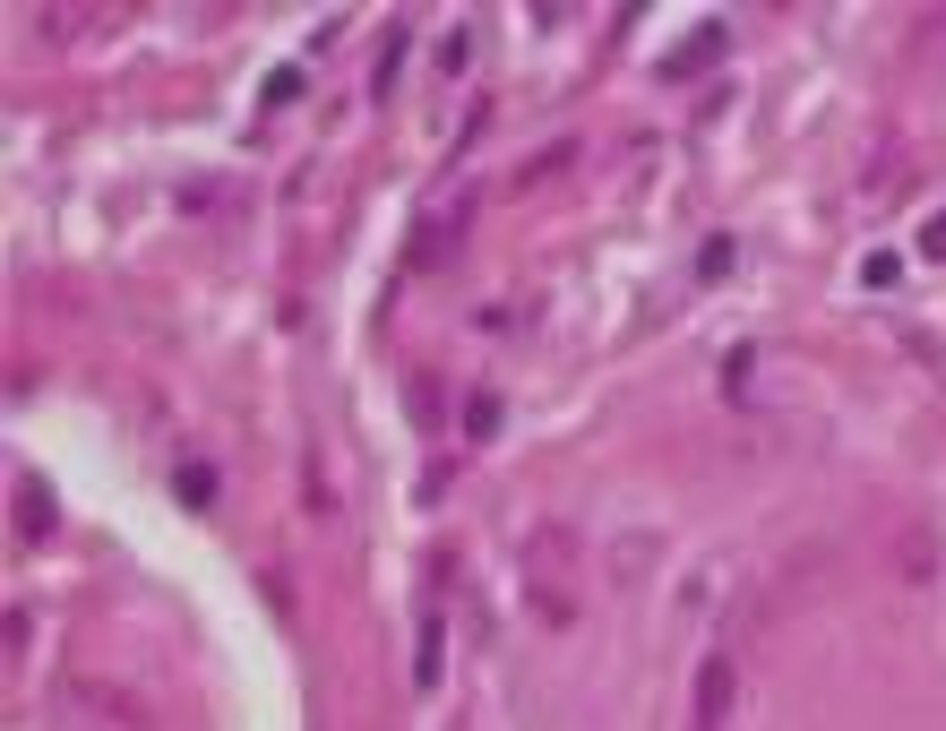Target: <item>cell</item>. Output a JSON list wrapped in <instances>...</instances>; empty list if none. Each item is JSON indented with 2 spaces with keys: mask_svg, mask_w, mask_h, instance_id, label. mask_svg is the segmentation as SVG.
I'll return each instance as SVG.
<instances>
[{
  "mask_svg": "<svg viewBox=\"0 0 946 731\" xmlns=\"http://www.w3.org/2000/svg\"><path fill=\"white\" fill-rule=\"evenodd\" d=\"M714 52H723V26H697V43H688V52H680V61H671V69H706Z\"/></svg>",
  "mask_w": 946,
  "mask_h": 731,
  "instance_id": "6da1fadb",
  "label": "cell"
},
{
  "mask_svg": "<svg viewBox=\"0 0 946 731\" xmlns=\"http://www.w3.org/2000/svg\"><path fill=\"white\" fill-rule=\"evenodd\" d=\"M18 508H26V525H18V534L35 542V534H43V491H35V482H26V491H18Z\"/></svg>",
  "mask_w": 946,
  "mask_h": 731,
  "instance_id": "7a4b0ae2",
  "label": "cell"
},
{
  "mask_svg": "<svg viewBox=\"0 0 946 731\" xmlns=\"http://www.w3.org/2000/svg\"><path fill=\"white\" fill-rule=\"evenodd\" d=\"M921 250H929V258H946V215H938V224L921 233Z\"/></svg>",
  "mask_w": 946,
  "mask_h": 731,
  "instance_id": "3957f363",
  "label": "cell"
},
{
  "mask_svg": "<svg viewBox=\"0 0 946 731\" xmlns=\"http://www.w3.org/2000/svg\"><path fill=\"white\" fill-rule=\"evenodd\" d=\"M697 731H706V723H697Z\"/></svg>",
  "mask_w": 946,
  "mask_h": 731,
  "instance_id": "277c9868",
  "label": "cell"
}]
</instances>
